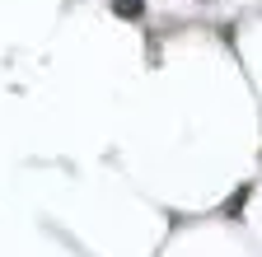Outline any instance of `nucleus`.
<instances>
[{
  "instance_id": "1",
  "label": "nucleus",
  "mask_w": 262,
  "mask_h": 257,
  "mask_svg": "<svg viewBox=\"0 0 262 257\" xmlns=\"http://www.w3.org/2000/svg\"><path fill=\"white\" fill-rule=\"evenodd\" d=\"M113 10H117L122 19H141V10H145V5H141V0H113Z\"/></svg>"
},
{
  "instance_id": "2",
  "label": "nucleus",
  "mask_w": 262,
  "mask_h": 257,
  "mask_svg": "<svg viewBox=\"0 0 262 257\" xmlns=\"http://www.w3.org/2000/svg\"><path fill=\"white\" fill-rule=\"evenodd\" d=\"M244 201H248V187H239V192H234V197H229V201H225V211H229V215H239V211H244Z\"/></svg>"
}]
</instances>
